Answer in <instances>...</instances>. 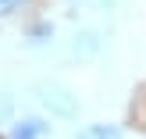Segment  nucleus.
<instances>
[{"instance_id":"1","label":"nucleus","mask_w":146,"mask_h":139,"mask_svg":"<svg viewBox=\"0 0 146 139\" xmlns=\"http://www.w3.org/2000/svg\"><path fill=\"white\" fill-rule=\"evenodd\" d=\"M36 100L50 111V118H61V121H71L78 114V96L68 89L64 82H36Z\"/></svg>"},{"instance_id":"2","label":"nucleus","mask_w":146,"mask_h":139,"mask_svg":"<svg viewBox=\"0 0 146 139\" xmlns=\"http://www.w3.org/2000/svg\"><path fill=\"white\" fill-rule=\"evenodd\" d=\"M50 136V125L43 118H21L11 125V139H43Z\"/></svg>"},{"instance_id":"3","label":"nucleus","mask_w":146,"mask_h":139,"mask_svg":"<svg viewBox=\"0 0 146 139\" xmlns=\"http://www.w3.org/2000/svg\"><path fill=\"white\" fill-rule=\"evenodd\" d=\"M75 139H125V132L118 125H107V121H93V125L78 128Z\"/></svg>"},{"instance_id":"5","label":"nucleus","mask_w":146,"mask_h":139,"mask_svg":"<svg viewBox=\"0 0 146 139\" xmlns=\"http://www.w3.org/2000/svg\"><path fill=\"white\" fill-rule=\"evenodd\" d=\"M29 0H0V18H7V14H14L18 7H25Z\"/></svg>"},{"instance_id":"4","label":"nucleus","mask_w":146,"mask_h":139,"mask_svg":"<svg viewBox=\"0 0 146 139\" xmlns=\"http://www.w3.org/2000/svg\"><path fill=\"white\" fill-rule=\"evenodd\" d=\"M50 36H54V25H50V21H39V25H32V29H29V43H32V47L46 43Z\"/></svg>"}]
</instances>
